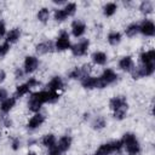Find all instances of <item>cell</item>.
<instances>
[{"mask_svg":"<svg viewBox=\"0 0 155 155\" xmlns=\"http://www.w3.org/2000/svg\"><path fill=\"white\" fill-rule=\"evenodd\" d=\"M122 144L126 147V151L128 155H139L140 145L133 133H125L121 139Z\"/></svg>","mask_w":155,"mask_h":155,"instance_id":"1","label":"cell"},{"mask_svg":"<svg viewBox=\"0 0 155 155\" xmlns=\"http://www.w3.org/2000/svg\"><path fill=\"white\" fill-rule=\"evenodd\" d=\"M31 97L35 98L36 101H39L41 104L44 103H54L58 101L59 94L58 92H52V91H40V92H34L31 93Z\"/></svg>","mask_w":155,"mask_h":155,"instance_id":"2","label":"cell"},{"mask_svg":"<svg viewBox=\"0 0 155 155\" xmlns=\"http://www.w3.org/2000/svg\"><path fill=\"white\" fill-rule=\"evenodd\" d=\"M122 142L121 140H114V142H110V143H105V144H102L97 151L94 153V155H110L111 153H115V151H119L121 148H122Z\"/></svg>","mask_w":155,"mask_h":155,"instance_id":"3","label":"cell"},{"mask_svg":"<svg viewBox=\"0 0 155 155\" xmlns=\"http://www.w3.org/2000/svg\"><path fill=\"white\" fill-rule=\"evenodd\" d=\"M116 79H117V74L113 69H105L102 73V75L98 78V88H103L113 84L114 81H116Z\"/></svg>","mask_w":155,"mask_h":155,"instance_id":"4","label":"cell"},{"mask_svg":"<svg viewBox=\"0 0 155 155\" xmlns=\"http://www.w3.org/2000/svg\"><path fill=\"white\" fill-rule=\"evenodd\" d=\"M154 70H155L154 63L142 64L140 67L132 70V78L133 79H140V78H144V76H150V75H153Z\"/></svg>","mask_w":155,"mask_h":155,"instance_id":"5","label":"cell"},{"mask_svg":"<svg viewBox=\"0 0 155 155\" xmlns=\"http://www.w3.org/2000/svg\"><path fill=\"white\" fill-rule=\"evenodd\" d=\"M70 40H69V34L65 31V30H62L59 36L57 38V41H56V48L58 51H64V50H68L70 48Z\"/></svg>","mask_w":155,"mask_h":155,"instance_id":"6","label":"cell"},{"mask_svg":"<svg viewBox=\"0 0 155 155\" xmlns=\"http://www.w3.org/2000/svg\"><path fill=\"white\" fill-rule=\"evenodd\" d=\"M88 46H90V41H88L87 39H84V40H81L80 42L73 45V46L70 47V50H71V52H73L74 56L80 57V56L86 54V52H87V50H88Z\"/></svg>","mask_w":155,"mask_h":155,"instance_id":"7","label":"cell"},{"mask_svg":"<svg viewBox=\"0 0 155 155\" xmlns=\"http://www.w3.org/2000/svg\"><path fill=\"white\" fill-rule=\"evenodd\" d=\"M139 31L143 35H145V36H154V34H155V25H154V23L151 21L145 19V21H143L140 23Z\"/></svg>","mask_w":155,"mask_h":155,"instance_id":"8","label":"cell"},{"mask_svg":"<svg viewBox=\"0 0 155 155\" xmlns=\"http://www.w3.org/2000/svg\"><path fill=\"white\" fill-rule=\"evenodd\" d=\"M39 65V61L34 56H27L24 59V73H33Z\"/></svg>","mask_w":155,"mask_h":155,"instance_id":"9","label":"cell"},{"mask_svg":"<svg viewBox=\"0 0 155 155\" xmlns=\"http://www.w3.org/2000/svg\"><path fill=\"white\" fill-rule=\"evenodd\" d=\"M127 105V102H126V98L122 97V96H117V97H113L109 102V107L113 111L122 108V107H126Z\"/></svg>","mask_w":155,"mask_h":155,"instance_id":"10","label":"cell"},{"mask_svg":"<svg viewBox=\"0 0 155 155\" xmlns=\"http://www.w3.org/2000/svg\"><path fill=\"white\" fill-rule=\"evenodd\" d=\"M45 121V116L42 114H35L27 124V127L29 130H35V128H39Z\"/></svg>","mask_w":155,"mask_h":155,"instance_id":"11","label":"cell"},{"mask_svg":"<svg viewBox=\"0 0 155 155\" xmlns=\"http://www.w3.org/2000/svg\"><path fill=\"white\" fill-rule=\"evenodd\" d=\"M64 84H63V80L59 78V76H53L51 79V81L47 84V87H48V91H52V92H58L63 88Z\"/></svg>","mask_w":155,"mask_h":155,"instance_id":"12","label":"cell"},{"mask_svg":"<svg viewBox=\"0 0 155 155\" xmlns=\"http://www.w3.org/2000/svg\"><path fill=\"white\" fill-rule=\"evenodd\" d=\"M85 30H86V25H85L84 22H81V21H74L71 23V31H73V35L75 38L81 36L85 33Z\"/></svg>","mask_w":155,"mask_h":155,"instance_id":"13","label":"cell"},{"mask_svg":"<svg viewBox=\"0 0 155 155\" xmlns=\"http://www.w3.org/2000/svg\"><path fill=\"white\" fill-rule=\"evenodd\" d=\"M53 50V44L52 41H44V42H40L36 45L35 47V51L36 53L39 54H45V53H48Z\"/></svg>","mask_w":155,"mask_h":155,"instance_id":"14","label":"cell"},{"mask_svg":"<svg viewBox=\"0 0 155 155\" xmlns=\"http://www.w3.org/2000/svg\"><path fill=\"white\" fill-rule=\"evenodd\" d=\"M70 145H71V138H70L69 136H63V137L59 138L58 144L56 145V148H57L61 153H63V151H67V150L70 148Z\"/></svg>","mask_w":155,"mask_h":155,"instance_id":"15","label":"cell"},{"mask_svg":"<svg viewBox=\"0 0 155 155\" xmlns=\"http://www.w3.org/2000/svg\"><path fill=\"white\" fill-rule=\"evenodd\" d=\"M139 58H140L142 64L153 63L154 59H155V50L151 48V50H149V51H144V52H142L140 56H139Z\"/></svg>","mask_w":155,"mask_h":155,"instance_id":"16","label":"cell"},{"mask_svg":"<svg viewBox=\"0 0 155 155\" xmlns=\"http://www.w3.org/2000/svg\"><path fill=\"white\" fill-rule=\"evenodd\" d=\"M119 67L125 71H132L133 70V61L130 56L122 57L119 62Z\"/></svg>","mask_w":155,"mask_h":155,"instance_id":"17","label":"cell"},{"mask_svg":"<svg viewBox=\"0 0 155 155\" xmlns=\"http://www.w3.org/2000/svg\"><path fill=\"white\" fill-rule=\"evenodd\" d=\"M81 85L85 88H98V78H93L88 75L81 80Z\"/></svg>","mask_w":155,"mask_h":155,"instance_id":"18","label":"cell"},{"mask_svg":"<svg viewBox=\"0 0 155 155\" xmlns=\"http://www.w3.org/2000/svg\"><path fill=\"white\" fill-rule=\"evenodd\" d=\"M15 104H16V98L15 97H7L5 101H2L1 102V104H0V110L2 111V113H8L13 107H15Z\"/></svg>","mask_w":155,"mask_h":155,"instance_id":"19","label":"cell"},{"mask_svg":"<svg viewBox=\"0 0 155 155\" xmlns=\"http://www.w3.org/2000/svg\"><path fill=\"white\" fill-rule=\"evenodd\" d=\"M92 61H93V63H96L98 65H104L107 63V54L104 52L96 51L92 54Z\"/></svg>","mask_w":155,"mask_h":155,"instance_id":"20","label":"cell"},{"mask_svg":"<svg viewBox=\"0 0 155 155\" xmlns=\"http://www.w3.org/2000/svg\"><path fill=\"white\" fill-rule=\"evenodd\" d=\"M19 36H21V30L18 28H13V29H11L7 33V35H6V42H8V44L16 42L19 39Z\"/></svg>","mask_w":155,"mask_h":155,"instance_id":"21","label":"cell"},{"mask_svg":"<svg viewBox=\"0 0 155 155\" xmlns=\"http://www.w3.org/2000/svg\"><path fill=\"white\" fill-rule=\"evenodd\" d=\"M42 144H44L46 148H48L50 150L53 149V148H56V137H54V134L48 133V134L44 136V138H42Z\"/></svg>","mask_w":155,"mask_h":155,"instance_id":"22","label":"cell"},{"mask_svg":"<svg viewBox=\"0 0 155 155\" xmlns=\"http://www.w3.org/2000/svg\"><path fill=\"white\" fill-rule=\"evenodd\" d=\"M116 10H117V5L115 2H108L103 7V13H104V16L110 17V16H113L116 12Z\"/></svg>","mask_w":155,"mask_h":155,"instance_id":"23","label":"cell"},{"mask_svg":"<svg viewBox=\"0 0 155 155\" xmlns=\"http://www.w3.org/2000/svg\"><path fill=\"white\" fill-rule=\"evenodd\" d=\"M120 41H121V34L119 31H110L108 34V42L110 45L115 46V45L120 44Z\"/></svg>","mask_w":155,"mask_h":155,"instance_id":"24","label":"cell"},{"mask_svg":"<svg viewBox=\"0 0 155 155\" xmlns=\"http://www.w3.org/2000/svg\"><path fill=\"white\" fill-rule=\"evenodd\" d=\"M29 91H30V87H29L27 84H22V85H19V86H17V88H16L15 98H19V97L27 94Z\"/></svg>","mask_w":155,"mask_h":155,"instance_id":"25","label":"cell"},{"mask_svg":"<svg viewBox=\"0 0 155 155\" xmlns=\"http://www.w3.org/2000/svg\"><path fill=\"white\" fill-rule=\"evenodd\" d=\"M138 31H139V24H137V23H132V24H130V25L126 28V30H125V33H126V35H127L128 38H133V36H136Z\"/></svg>","mask_w":155,"mask_h":155,"instance_id":"26","label":"cell"},{"mask_svg":"<svg viewBox=\"0 0 155 155\" xmlns=\"http://www.w3.org/2000/svg\"><path fill=\"white\" fill-rule=\"evenodd\" d=\"M41 105H42V104H41L39 101H36L35 98L30 97V99H29V102H28V107H29V110H31V111H34V113H38V111L40 110Z\"/></svg>","mask_w":155,"mask_h":155,"instance_id":"27","label":"cell"},{"mask_svg":"<svg viewBox=\"0 0 155 155\" xmlns=\"http://www.w3.org/2000/svg\"><path fill=\"white\" fill-rule=\"evenodd\" d=\"M139 10H140L143 13H145V15L150 13V12L154 10V7H153V2H151V1H149V0L143 1V2L140 4V6H139Z\"/></svg>","mask_w":155,"mask_h":155,"instance_id":"28","label":"cell"},{"mask_svg":"<svg viewBox=\"0 0 155 155\" xmlns=\"http://www.w3.org/2000/svg\"><path fill=\"white\" fill-rule=\"evenodd\" d=\"M48 17H50V11L46 7H42L41 10H39V12H38V19L40 22L46 23L47 19H48Z\"/></svg>","mask_w":155,"mask_h":155,"instance_id":"29","label":"cell"},{"mask_svg":"<svg viewBox=\"0 0 155 155\" xmlns=\"http://www.w3.org/2000/svg\"><path fill=\"white\" fill-rule=\"evenodd\" d=\"M64 12L67 13V16L69 17V16H73L74 13H75V11H76V4L75 2H68L65 6H64Z\"/></svg>","mask_w":155,"mask_h":155,"instance_id":"30","label":"cell"},{"mask_svg":"<svg viewBox=\"0 0 155 155\" xmlns=\"http://www.w3.org/2000/svg\"><path fill=\"white\" fill-rule=\"evenodd\" d=\"M127 108H128V105H126V107H122V108H120V109L115 110V111H114V117H115L116 120H122V119L126 116V113H127Z\"/></svg>","mask_w":155,"mask_h":155,"instance_id":"31","label":"cell"},{"mask_svg":"<svg viewBox=\"0 0 155 155\" xmlns=\"http://www.w3.org/2000/svg\"><path fill=\"white\" fill-rule=\"evenodd\" d=\"M54 19L57 21V22H63L68 16H67V13L64 12V10L63 8H58V10H56L54 11Z\"/></svg>","mask_w":155,"mask_h":155,"instance_id":"32","label":"cell"},{"mask_svg":"<svg viewBox=\"0 0 155 155\" xmlns=\"http://www.w3.org/2000/svg\"><path fill=\"white\" fill-rule=\"evenodd\" d=\"M105 126V120L103 119V117H97V119H94V121L92 122V127L94 128V130H101V128H103Z\"/></svg>","mask_w":155,"mask_h":155,"instance_id":"33","label":"cell"},{"mask_svg":"<svg viewBox=\"0 0 155 155\" xmlns=\"http://www.w3.org/2000/svg\"><path fill=\"white\" fill-rule=\"evenodd\" d=\"M69 78L70 79H80V80H82V74H81V70H80V68H74L70 73H69Z\"/></svg>","mask_w":155,"mask_h":155,"instance_id":"34","label":"cell"},{"mask_svg":"<svg viewBox=\"0 0 155 155\" xmlns=\"http://www.w3.org/2000/svg\"><path fill=\"white\" fill-rule=\"evenodd\" d=\"M8 50H10V44L8 42H4V44H1L0 45V57H4L7 52H8Z\"/></svg>","mask_w":155,"mask_h":155,"instance_id":"35","label":"cell"},{"mask_svg":"<svg viewBox=\"0 0 155 155\" xmlns=\"http://www.w3.org/2000/svg\"><path fill=\"white\" fill-rule=\"evenodd\" d=\"M80 70H81L82 79H84V78L88 76V74H90V71H91V65H90V64H85V65H82V67L80 68Z\"/></svg>","mask_w":155,"mask_h":155,"instance_id":"36","label":"cell"},{"mask_svg":"<svg viewBox=\"0 0 155 155\" xmlns=\"http://www.w3.org/2000/svg\"><path fill=\"white\" fill-rule=\"evenodd\" d=\"M39 84H40V82H39V81H38L35 78H30V79L27 81V85H28L30 88H31V87H35V86H38Z\"/></svg>","mask_w":155,"mask_h":155,"instance_id":"37","label":"cell"},{"mask_svg":"<svg viewBox=\"0 0 155 155\" xmlns=\"http://www.w3.org/2000/svg\"><path fill=\"white\" fill-rule=\"evenodd\" d=\"M19 147H21V140H19V138H13V139H12V149H13V150H18Z\"/></svg>","mask_w":155,"mask_h":155,"instance_id":"38","label":"cell"},{"mask_svg":"<svg viewBox=\"0 0 155 155\" xmlns=\"http://www.w3.org/2000/svg\"><path fill=\"white\" fill-rule=\"evenodd\" d=\"M7 98V91L5 88H0V102L5 101Z\"/></svg>","mask_w":155,"mask_h":155,"instance_id":"39","label":"cell"},{"mask_svg":"<svg viewBox=\"0 0 155 155\" xmlns=\"http://www.w3.org/2000/svg\"><path fill=\"white\" fill-rule=\"evenodd\" d=\"M6 33V27H5V23L2 21H0V38H2Z\"/></svg>","mask_w":155,"mask_h":155,"instance_id":"40","label":"cell"},{"mask_svg":"<svg viewBox=\"0 0 155 155\" xmlns=\"http://www.w3.org/2000/svg\"><path fill=\"white\" fill-rule=\"evenodd\" d=\"M2 122H4V126H6V127H11V125H12V121L8 119V117H2Z\"/></svg>","mask_w":155,"mask_h":155,"instance_id":"41","label":"cell"},{"mask_svg":"<svg viewBox=\"0 0 155 155\" xmlns=\"http://www.w3.org/2000/svg\"><path fill=\"white\" fill-rule=\"evenodd\" d=\"M15 75H16V79H21V78L23 76V71H22L21 69H16Z\"/></svg>","mask_w":155,"mask_h":155,"instance_id":"42","label":"cell"},{"mask_svg":"<svg viewBox=\"0 0 155 155\" xmlns=\"http://www.w3.org/2000/svg\"><path fill=\"white\" fill-rule=\"evenodd\" d=\"M48 155H61V151L57 148H53V149H51V151H50Z\"/></svg>","mask_w":155,"mask_h":155,"instance_id":"43","label":"cell"},{"mask_svg":"<svg viewBox=\"0 0 155 155\" xmlns=\"http://www.w3.org/2000/svg\"><path fill=\"white\" fill-rule=\"evenodd\" d=\"M5 78H6V73L4 70H0V82H2L5 80Z\"/></svg>","mask_w":155,"mask_h":155,"instance_id":"44","label":"cell"},{"mask_svg":"<svg viewBox=\"0 0 155 155\" xmlns=\"http://www.w3.org/2000/svg\"><path fill=\"white\" fill-rule=\"evenodd\" d=\"M27 155H36V154H35V153H33V151H30V153H28Z\"/></svg>","mask_w":155,"mask_h":155,"instance_id":"45","label":"cell"}]
</instances>
